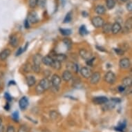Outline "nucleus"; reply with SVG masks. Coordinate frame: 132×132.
Segmentation results:
<instances>
[{"instance_id": "18", "label": "nucleus", "mask_w": 132, "mask_h": 132, "mask_svg": "<svg viewBox=\"0 0 132 132\" xmlns=\"http://www.w3.org/2000/svg\"><path fill=\"white\" fill-rule=\"evenodd\" d=\"M95 12L98 15H103L106 13V9L102 5H97V6L95 7Z\"/></svg>"}, {"instance_id": "40", "label": "nucleus", "mask_w": 132, "mask_h": 132, "mask_svg": "<svg viewBox=\"0 0 132 132\" xmlns=\"http://www.w3.org/2000/svg\"><path fill=\"white\" fill-rule=\"evenodd\" d=\"M57 113L56 111H53L51 112L50 113V117L52 118L53 120L56 119L57 117Z\"/></svg>"}, {"instance_id": "3", "label": "nucleus", "mask_w": 132, "mask_h": 132, "mask_svg": "<svg viewBox=\"0 0 132 132\" xmlns=\"http://www.w3.org/2000/svg\"><path fill=\"white\" fill-rule=\"evenodd\" d=\"M51 84L52 85V87L55 89H57L59 86L61 84V78L57 75V74H54L51 78Z\"/></svg>"}, {"instance_id": "22", "label": "nucleus", "mask_w": 132, "mask_h": 132, "mask_svg": "<svg viewBox=\"0 0 132 132\" xmlns=\"http://www.w3.org/2000/svg\"><path fill=\"white\" fill-rule=\"evenodd\" d=\"M102 27V31L104 33H109L111 31V27H112V24L111 23H106V24H103Z\"/></svg>"}, {"instance_id": "50", "label": "nucleus", "mask_w": 132, "mask_h": 132, "mask_svg": "<svg viewBox=\"0 0 132 132\" xmlns=\"http://www.w3.org/2000/svg\"><path fill=\"white\" fill-rule=\"evenodd\" d=\"M0 132H4V127L2 125H0Z\"/></svg>"}, {"instance_id": "41", "label": "nucleus", "mask_w": 132, "mask_h": 132, "mask_svg": "<svg viewBox=\"0 0 132 132\" xmlns=\"http://www.w3.org/2000/svg\"><path fill=\"white\" fill-rule=\"evenodd\" d=\"M23 67H24V71L25 72H29L30 70H31V66H30L29 63H28V64H27L24 65Z\"/></svg>"}, {"instance_id": "53", "label": "nucleus", "mask_w": 132, "mask_h": 132, "mask_svg": "<svg viewBox=\"0 0 132 132\" xmlns=\"http://www.w3.org/2000/svg\"><path fill=\"white\" fill-rule=\"evenodd\" d=\"M121 2H128V1H129V0H120Z\"/></svg>"}, {"instance_id": "54", "label": "nucleus", "mask_w": 132, "mask_h": 132, "mask_svg": "<svg viewBox=\"0 0 132 132\" xmlns=\"http://www.w3.org/2000/svg\"><path fill=\"white\" fill-rule=\"evenodd\" d=\"M2 118H0V125H2Z\"/></svg>"}, {"instance_id": "49", "label": "nucleus", "mask_w": 132, "mask_h": 132, "mask_svg": "<svg viewBox=\"0 0 132 132\" xmlns=\"http://www.w3.org/2000/svg\"><path fill=\"white\" fill-rule=\"evenodd\" d=\"M82 15H83V17H85V18H87V16L89 15V14H88V13H87V12H86V11H82Z\"/></svg>"}, {"instance_id": "46", "label": "nucleus", "mask_w": 132, "mask_h": 132, "mask_svg": "<svg viewBox=\"0 0 132 132\" xmlns=\"http://www.w3.org/2000/svg\"><path fill=\"white\" fill-rule=\"evenodd\" d=\"M5 97H6V99L8 101H11L12 100V97H11V96L10 95V94H9V93H5Z\"/></svg>"}, {"instance_id": "5", "label": "nucleus", "mask_w": 132, "mask_h": 132, "mask_svg": "<svg viewBox=\"0 0 132 132\" xmlns=\"http://www.w3.org/2000/svg\"><path fill=\"white\" fill-rule=\"evenodd\" d=\"M109 101L108 98L105 96H97L93 98V102L95 104H104L107 103Z\"/></svg>"}, {"instance_id": "24", "label": "nucleus", "mask_w": 132, "mask_h": 132, "mask_svg": "<svg viewBox=\"0 0 132 132\" xmlns=\"http://www.w3.org/2000/svg\"><path fill=\"white\" fill-rule=\"evenodd\" d=\"M79 33L80 35L82 36H85V35H87L89 33V31L87 30V27L85 25H82L79 28Z\"/></svg>"}, {"instance_id": "33", "label": "nucleus", "mask_w": 132, "mask_h": 132, "mask_svg": "<svg viewBox=\"0 0 132 132\" xmlns=\"http://www.w3.org/2000/svg\"><path fill=\"white\" fill-rule=\"evenodd\" d=\"M31 70H32L36 73H38L40 71V66L33 64L32 66H31Z\"/></svg>"}, {"instance_id": "1", "label": "nucleus", "mask_w": 132, "mask_h": 132, "mask_svg": "<svg viewBox=\"0 0 132 132\" xmlns=\"http://www.w3.org/2000/svg\"><path fill=\"white\" fill-rule=\"evenodd\" d=\"M104 20L102 19L100 16H97V17H94V18L91 20V23L93 24V26L96 28H100L103 26L104 24Z\"/></svg>"}, {"instance_id": "45", "label": "nucleus", "mask_w": 132, "mask_h": 132, "mask_svg": "<svg viewBox=\"0 0 132 132\" xmlns=\"http://www.w3.org/2000/svg\"><path fill=\"white\" fill-rule=\"evenodd\" d=\"M125 87H124V86H119L118 88V91H119L120 93H122V92H124V91H125Z\"/></svg>"}, {"instance_id": "8", "label": "nucleus", "mask_w": 132, "mask_h": 132, "mask_svg": "<svg viewBox=\"0 0 132 132\" xmlns=\"http://www.w3.org/2000/svg\"><path fill=\"white\" fill-rule=\"evenodd\" d=\"M119 66L121 69H128L130 67V60L128 58H122L119 62Z\"/></svg>"}, {"instance_id": "43", "label": "nucleus", "mask_w": 132, "mask_h": 132, "mask_svg": "<svg viewBox=\"0 0 132 132\" xmlns=\"http://www.w3.org/2000/svg\"><path fill=\"white\" fill-rule=\"evenodd\" d=\"M6 132H15V129L14 127L12 125H9L8 127H7Z\"/></svg>"}, {"instance_id": "36", "label": "nucleus", "mask_w": 132, "mask_h": 132, "mask_svg": "<svg viewBox=\"0 0 132 132\" xmlns=\"http://www.w3.org/2000/svg\"><path fill=\"white\" fill-rule=\"evenodd\" d=\"M95 60V57H92V58H90L89 59V60H87L86 63H87V64L88 65V66H89V67H93V62H94Z\"/></svg>"}, {"instance_id": "42", "label": "nucleus", "mask_w": 132, "mask_h": 132, "mask_svg": "<svg viewBox=\"0 0 132 132\" xmlns=\"http://www.w3.org/2000/svg\"><path fill=\"white\" fill-rule=\"evenodd\" d=\"M22 53H24V49H23V48L22 47H20L18 49V51L16 52V56H19L20 55L22 54Z\"/></svg>"}, {"instance_id": "28", "label": "nucleus", "mask_w": 132, "mask_h": 132, "mask_svg": "<svg viewBox=\"0 0 132 132\" xmlns=\"http://www.w3.org/2000/svg\"><path fill=\"white\" fill-rule=\"evenodd\" d=\"M51 67H52L54 69L60 70L61 69V67H62V66H61V62H59V61L56 60H53V62Z\"/></svg>"}, {"instance_id": "9", "label": "nucleus", "mask_w": 132, "mask_h": 132, "mask_svg": "<svg viewBox=\"0 0 132 132\" xmlns=\"http://www.w3.org/2000/svg\"><path fill=\"white\" fill-rule=\"evenodd\" d=\"M80 55L82 58L87 60L91 57V53L89 52V51H87L85 48H82L80 50Z\"/></svg>"}, {"instance_id": "20", "label": "nucleus", "mask_w": 132, "mask_h": 132, "mask_svg": "<svg viewBox=\"0 0 132 132\" xmlns=\"http://www.w3.org/2000/svg\"><path fill=\"white\" fill-rule=\"evenodd\" d=\"M42 57L41 54H35L33 57V64L34 65H37V66H40V63L42 62Z\"/></svg>"}, {"instance_id": "6", "label": "nucleus", "mask_w": 132, "mask_h": 132, "mask_svg": "<svg viewBox=\"0 0 132 132\" xmlns=\"http://www.w3.org/2000/svg\"><path fill=\"white\" fill-rule=\"evenodd\" d=\"M100 77L101 75L99 72H95L94 73H93L91 76V80H90V82L92 85H95L97 84L98 82L100 81Z\"/></svg>"}, {"instance_id": "16", "label": "nucleus", "mask_w": 132, "mask_h": 132, "mask_svg": "<svg viewBox=\"0 0 132 132\" xmlns=\"http://www.w3.org/2000/svg\"><path fill=\"white\" fill-rule=\"evenodd\" d=\"M122 28V26L120 23L118 22H116L113 24H112V27H111V31H112L113 34H117L120 31Z\"/></svg>"}, {"instance_id": "29", "label": "nucleus", "mask_w": 132, "mask_h": 132, "mask_svg": "<svg viewBox=\"0 0 132 132\" xmlns=\"http://www.w3.org/2000/svg\"><path fill=\"white\" fill-rule=\"evenodd\" d=\"M126 127V122H120L119 125L115 127V130H116L118 131L122 132L123 131L124 129Z\"/></svg>"}, {"instance_id": "15", "label": "nucleus", "mask_w": 132, "mask_h": 132, "mask_svg": "<svg viewBox=\"0 0 132 132\" xmlns=\"http://www.w3.org/2000/svg\"><path fill=\"white\" fill-rule=\"evenodd\" d=\"M72 78H73V76H72V73L69 71L66 70V71L63 72L62 79L64 81H65V82H69Z\"/></svg>"}, {"instance_id": "37", "label": "nucleus", "mask_w": 132, "mask_h": 132, "mask_svg": "<svg viewBox=\"0 0 132 132\" xmlns=\"http://www.w3.org/2000/svg\"><path fill=\"white\" fill-rule=\"evenodd\" d=\"M18 132H28V129L25 125H22L19 128Z\"/></svg>"}, {"instance_id": "32", "label": "nucleus", "mask_w": 132, "mask_h": 132, "mask_svg": "<svg viewBox=\"0 0 132 132\" xmlns=\"http://www.w3.org/2000/svg\"><path fill=\"white\" fill-rule=\"evenodd\" d=\"M35 91H36V93H37V94H42V93H43L45 91V90H44L40 85H38L37 87H36V88H35Z\"/></svg>"}, {"instance_id": "25", "label": "nucleus", "mask_w": 132, "mask_h": 132, "mask_svg": "<svg viewBox=\"0 0 132 132\" xmlns=\"http://www.w3.org/2000/svg\"><path fill=\"white\" fill-rule=\"evenodd\" d=\"M54 58L55 60H56L59 61V62H63V61H64L67 60V56H66V55L64 54H55L54 55Z\"/></svg>"}, {"instance_id": "2", "label": "nucleus", "mask_w": 132, "mask_h": 132, "mask_svg": "<svg viewBox=\"0 0 132 132\" xmlns=\"http://www.w3.org/2000/svg\"><path fill=\"white\" fill-rule=\"evenodd\" d=\"M116 80V75L112 71H108L104 76V80L106 81V82L110 85L114 84Z\"/></svg>"}, {"instance_id": "35", "label": "nucleus", "mask_w": 132, "mask_h": 132, "mask_svg": "<svg viewBox=\"0 0 132 132\" xmlns=\"http://www.w3.org/2000/svg\"><path fill=\"white\" fill-rule=\"evenodd\" d=\"M13 119L15 120V122H18L19 120V113L18 111H15L12 115Z\"/></svg>"}, {"instance_id": "26", "label": "nucleus", "mask_w": 132, "mask_h": 132, "mask_svg": "<svg viewBox=\"0 0 132 132\" xmlns=\"http://www.w3.org/2000/svg\"><path fill=\"white\" fill-rule=\"evenodd\" d=\"M115 5H116L115 0H106V6L109 10L113 9Z\"/></svg>"}, {"instance_id": "31", "label": "nucleus", "mask_w": 132, "mask_h": 132, "mask_svg": "<svg viewBox=\"0 0 132 132\" xmlns=\"http://www.w3.org/2000/svg\"><path fill=\"white\" fill-rule=\"evenodd\" d=\"M38 0H29V6L31 9H34L37 5Z\"/></svg>"}, {"instance_id": "34", "label": "nucleus", "mask_w": 132, "mask_h": 132, "mask_svg": "<svg viewBox=\"0 0 132 132\" xmlns=\"http://www.w3.org/2000/svg\"><path fill=\"white\" fill-rule=\"evenodd\" d=\"M46 4V0H38L37 5H38L40 8H42V9L44 8Z\"/></svg>"}, {"instance_id": "19", "label": "nucleus", "mask_w": 132, "mask_h": 132, "mask_svg": "<svg viewBox=\"0 0 132 132\" xmlns=\"http://www.w3.org/2000/svg\"><path fill=\"white\" fill-rule=\"evenodd\" d=\"M35 82L36 80L33 76H29L26 77V83L28 87H32L35 84Z\"/></svg>"}, {"instance_id": "10", "label": "nucleus", "mask_w": 132, "mask_h": 132, "mask_svg": "<svg viewBox=\"0 0 132 132\" xmlns=\"http://www.w3.org/2000/svg\"><path fill=\"white\" fill-rule=\"evenodd\" d=\"M80 73L85 78H89L91 77V70L88 67H83L80 70Z\"/></svg>"}, {"instance_id": "12", "label": "nucleus", "mask_w": 132, "mask_h": 132, "mask_svg": "<svg viewBox=\"0 0 132 132\" xmlns=\"http://www.w3.org/2000/svg\"><path fill=\"white\" fill-rule=\"evenodd\" d=\"M67 68H68V71H73L75 73H78L79 71V66L77 64L73 62H69L67 64Z\"/></svg>"}, {"instance_id": "7", "label": "nucleus", "mask_w": 132, "mask_h": 132, "mask_svg": "<svg viewBox=\"0 0 132 132\" xmlns=\"http://www.w3.org/2000/svg\"><path fill=\"white\" fill-rule=\"evenodd\" d=\"M19 106L22 110H25L27 108V106H28V98L25 96L22 97L19 101Z\"/></svg>"}, {"instance_id": "21", "label": "nucleus", "mask_w": 132, "mask_h": 132, "mask_svg": "<svg viewBox=\"0 0 132 132\" xmlns=\"http://www.w3.org/2000/svg\"><path fill=\"white\" fill-rule=\"evenodd\" d=\"M132 27V18H129V19L127 20L125 24V30H126V32H129V30L131 29Z\"/></svg>"}, {"instance_id": "47", "label": "nucleus", "mask_w": 132, "mask_h": 132, "mask_svg": "<svg viewBox=\"0 0 132 132\" xmlns=\"http://www.w3.org/2000/svg\"><path fill=\"white\" fill-rule=\"evenodd\" d=\"M24 27L28 29V28H30V23L28 22V21L27 20H26L24 21Z\"/></svg>"}, {"instance_id": "17", "label": "nucleus", "mask_w": 132, "mask_h": 132, "mask_svg": "<svg viewBox=\"0 0 132 132\" xmlns=\"http://www.w3.org/2000/svg\"><path fill=\"white\" fill-rule=\"evenodd\" d=\"M42 62L44 64L46 65V66H51V65H52V63L53 62V58L51 57V56H45L42 57Z\"/></svg>"}, {"instance_id": "38", "label": "nucleus", "mask_w": 132, "mask_h": 132, "mask_svg": "<svg viewBox=\"0 0 132 132\" xmlns=\"http://www.w3.org/2000/svg\"><path fill=\"white\" fill-rule=\"evenodd\" d=\"M113 49H114L115 52L118 55H123L124 53H125V51L121 48H113Z\"/></svg>"}, {"instance_id": "30", "label": "nucleus", "mask_w": 132, "mask_h": 132, "mask_svg": "<svg viewBox=\"0 0 132 132\" xmlns=\"http://www.w3.org/2000/svg\"><path fill=\"white\" fill-rule=\"evenodd\" d=\"M71 20H72V12L70 11V12H69V13L66 15L63 22H64V24H67V23H69V22L71 21Z\"/></svg>"}, {"instance_id": "13", "label": "nucleus", "mask_w": 132, "mask_h": 132, "mask_svg": "<svg viewBox=\"0 0 132 132\" xmlns=\"http://www.w3.org/2000/svg\"><path fill=\"white\" fill-rule=\"evenodd\" d=\"M18 43H19V41H18V38L17 37V35H12L10 37V39H9V44L11 46L15 48L17 47L18 45Z\"/></svg>"}, {"instance_id": "4", "label": "nucleus", "mask_w": 132, "mask_h": 132, "mask_svg": "<svg viewBox=\"0 0 132 132\" xmlns=\"http://www.w3.org/2000/svg\"><path fill=\"white\" fill-rule=\"evenodd\" d=\"M26 20H28L29 23H32V24H35L37 22H39V18H38V15H37L36 12H30L28 13V18Z\"/></svg>"}, {"instance_id": "27", "label": "nucleus", "mask_w": 132, "mask_h": 132, "mask_svg": "<svg viewBox=\"0 0 132 132\" xmlns=\"http://www.w3.org/2000/svg\"><path fill=\"white\" fill-rule=\"evenodd\" d=\"M60 32L62 35L64 36H69L71 34V30L69 28H60Z\"/></svg>"}, {"instance_id": "14", "label": "nucleus", "mask_w": 132, "mask_h": 132, "mask_svg": "<svg viewBox=\"0 0 132 132\" xmlns=\"http://www.w3.org/2000/svg\"><path fill=\"white\" fill-rule=\"evenodd\" d=\"M11 50L9 48H5L0 53V60H6L11 55Z\"/></svg>"}, {"instance_id": "11", "label": "nucleus", "mask_w": 132, "mask_h": 132, "mask_svg": "<svg viewBox=\"0 0 132 132\" xmlns=\"http://www.w3.org/2000/svg\"><path fill=\"white\" fill-rule=\"evenodd\" d=\"M39 85L46 91L51 87V82L48 80L47 78H44V79L40 80Z\"/></svg>"}, {"instance_id": "39", "label": "nucleus", "mask_w": 132, "mask_h": 132, "mask_svg": "<svg viewBox=\"0 0 132 132\" xmlns=\"http://www.w3.org/2000/svg\"><path fill=\"white\" fill-rule=\"evenodd\" d=\"M63 42H64V43L67 45V48H71V40L69 39H65L63 40Z\"/></svg>"}, {"instance_id": "51", "label": "nucleus", "mask_w": 132, "mask_h": 132, "mask_svg": "<svg viewBox=\"0 0 132 132\" xmlns=\"http://www.w3.org/2000/svg\"><path fill=\"white\" fill-rule=\"evenodd\" d=\"M5 109L6 111H9V109H10V106H9V104H6V106H5Z\"/></svg>"}, {"instance_id": "44", "label": "nucleus", "mask_w": 132, "mask_h": 132, "mask_svg": "<svg viewBox=\"0 0 132 132\" xmlns=\"http://www.w3.org/2000/svg\"><path fill=\"white\" fill-rule=\"evenodd\" d=\"M127 9L128 10V11H129V12H131V11H132V3H131V2H129L127 3Z\"/></svg>"}, {"instance_id": "23", "label": "nucleus", "mask_w": 132, "mask_h": 132, "mask_svg": "<svg viewBox=\"0 0 132 132\" xmlns=\"http://www.w3.org/2000/svg\"><path fill=\"white\" fill-rule=\"evenodd\" d=\"M132 80L131 77H126L122 80V84L124 87H130L131 85Z\"/></svg>"}, {"instance_id": "48", "label": "nucleus", "mask_w": 132, "mask_h": 132, "mask_svg": "<svg viewBox=\"0 0 132 132\" xmlns=\"http://www.w3.org/2000/svg\"><path fill=\"white\" fill-rule=\"evenodd\" d=\"M96 48H97V49L98 51H102V52H105L106 51L104 50V48H103L101 46H96Z\"/></svg>"}, {"instance_id": "52", "label": "nucleus", "mask_w": 132, "mask_h": 132, "mask_svg": "<svg viewBox=\"0 0 132 132\" xmlns=\"http://www.w3.org/2000/svg\"><path fill=\"white\" fill-rule=\"evenodd\" d=\"M11 84H12V85H15V82L14 81H11L10 83H9V85H11Z\"/></svg>"}]
</instances>
